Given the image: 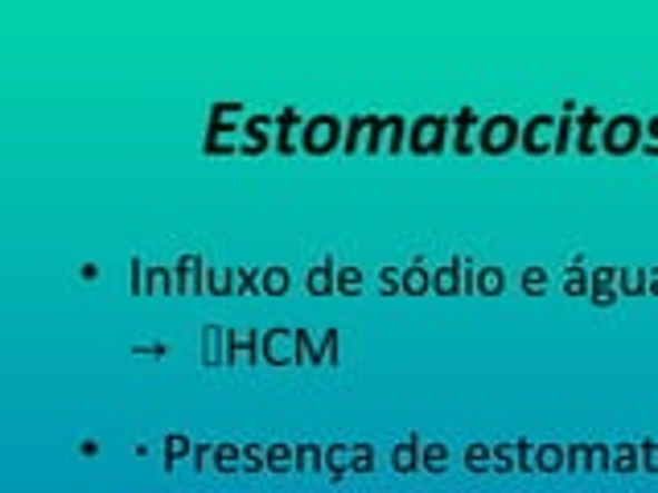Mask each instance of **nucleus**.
<instances>
[{"instance_id": "obj_1", "label": "nucleus", "mask_w": 658, "mask_h": 493, "mask_svg": "<svg viewBox=\"0 0 658 493\" xmlns=\"http://www.w3.org/2000/svg\"><path fill=\"white\" fill-rule=\"evenodd\" d=\"M519 140H523V124L514 120L511 111H498L478 128V152H485V157H507L519 148Z\"/></svg>"}, {"instance_id": "obj_2", "label": "nucleus", "mask_w": 658, "mask_h": 493, "mask_svg": "<svg viewBox=\"0 0 658 493\" xmlns=\"http://www.w3.org/2000/svg\"><path fill=\"white\" fill-rule=\"evenodd\" d=\"M642 124L638 116L621 111V116H609L601 128V152L609 157H630V152H642Z\"/></svg>"}, {"instance_id": "obj_3", "label": "nucleus", "mask_w": 658, "mask_h": 493, "mask_svg": "<svg viewBox=\"0 0 658 493\" xmlns=\"http://www.w3.org/2000/svg\"><path fill=\"white\" fill-rule=\"evenodd\" d=\"M342 140H346V124L337 120V116H330V111H322V116H310V120H305L301 152H310V157H330V152L342 148Z\"/></svg>"}, {"instance_id": "obj_4", "label": "nucleus", "mask_w": 658, "mask_h": 493, "mask_svg": "<svg viewBox=\"0 0 658 493\" xmlns=\"http://www.w3.org/2000/svg\"><path fill=\"white\" fill-rule=\"evenodd\" d=\"M444 148H449V116H420L412 120L407 128V152H416V157H441Z\"/></svg>"}, {"instance_id": "obj_5", "label": "nucleus", "mask_w": 658, "mask_h": 493, "mask_svg": "<svg viewBox=\"0 0 658 493\" xmlns=\"http://www.w3.org/2000/svg\"><path fill=\"white\" fill-rule=\"evenodd\" d=\"M310 342L301 329H268L264 334V362L272 366H293V362H310Z\"/></svg>"}, {"instance_id": "obj_6", "label": "nucleus", "mask_w": 658, "mask_h": 493, "mask_svg": "<svg viewBox=\"0 0 658 493\" xmlns=\"http://www.w3.org/2000/svg\"><path fill=\"white\" fill-rule=\"evenodd\" d=\"M556 136H560V116L539 111V116H531V120L523 124L519 148H523L527 157H548V152H556Z\"/></svg>"}, {"instance_id": "obj_7", "label": "nucleus", "mask_w": 658, "mask_h": 493, "mask_svg": "<svg viewBox=\"0 0 658 493\" xmlns=\"http://www.w3.org/2000/svg\"><path fill=\"white\" fill-rule=\"evenodd\" d=\"M407 128H412V124L403 120V116H379L366 152H391V157H395L400 148H407Z\"/></svg>"}, {"instance_id": "obj_8", "label": "nucleus", "mask_w": 658, "mask_h": 493, "mask_svg": "<svg viewBox=\"0 0 658 493\" xmlns=\"http://www.w3.org/2000/svg\"><path fill=\"white\" fill-rule=\"evenodd\" d=\"M478 128H482L478 111H473V107H461L458 116L449 120V148H453L458 157H470L473 148H478Z\"/></svg>"}, {"instance_id": "obj_9", "label": "nucleus", "mask_w": 658, "mask_h": 493, "mask_svg": "<svg viewBox=\"0 0 658 493\" xmlns=\"http://www.w3.org/2000/svg\"><path fill=\"white\" fill-rule=\"evenodd\" d=\"M601 128H605L601 111H597V107L580 103V111H577V140H572V148H577L580 157H592V152H601Z\"/></svg>"}, {"instance_id": "obj_10", "label": "nucleus", "mask_w": 658, "mask_h": 493, "mask_svg": "<svg viewBox=\"0 0 658 493\" xmlns=\"http://www.w3.org/2000/svg\"><path fill=\"white\" fill-rule=\"evenodd\" d=\"M243 140L239 152H247V157H259L264 148H276V120L272 116H247V124H243Z\"/></svg>"}, {"instance_id": "obj_11", "label": "nucleus", "mask_w": 658, "mask_h": 493, "mask_svg": "<svg viewBox=\"0 0 658 493\" xmlns=\"http://www.w3.org/2000/svg\"><path fill=\"white\" fill-rule=\"evenodd\" d=\"M618 272L621 267H609V264H601V267H592L589 272V300L592 305H601V308H609V305H618Z\"/></svg>"}, {"instance_id": "obj_12", "label": "nucleus", "mask_w": 658, "mask_h": 493, "mask_svg": "<svg viewBox=\"0 0 658 493\" xmlns=\"http://www.w3.org/2000/svg\"><path fill=\"white\" fill-rule=\"evenodd\" d=\"M301 132H305V120H301V111H296V107H284L281 116H276V152L293 157Z\"/></svg>"}, {"instance_id": "obj_13", "label": "nucleus", "mask_w": 658, "mask_h": 493, "mask_svg": "<svg viewBox=\"0 0 658 493\" xmlns=\"http://www.w3.org/2000/svg\"><path fill=\"white\" fill-rule=\"evenodd\" d=\"M461 288H465V267H461V259H449V264H441L432 272V293L436 296H461Z\"/></svg>"}, {"instance_id": "obj_14", "label": "nucleus", "mask_w": 658, "mask_h": 493, "mask_svg": "<svg viewBox=\"0 0 658 493\" xmlns=\"http://www.w3.org/2000/svg\"><path fill=\"white\" fill-rule=\"evenodd\" d=\"M375 120H379V116H354V120L346 124V140H342V152H346V157H359V152L371 145Z\"/></svg>"}, {"instance_id": "obj_15", "label": "nucleus", "mask_w": 658, "mask_h": 493, "mask_svg": "<svg viewBox=\"0 0 658 493\" xmlns=\"http://www.w3.org/2000/svg\"><path fill=\"white\" fill-rule=\"evenodd\" d=\"M305 288H310L313 296H334L337 293V267L330 264V259L313 264L310 272H305Z\"/></svg>"}, {"instance_id": "obj_16", "label": "nucleus", "mask_w": 658, "mask_h": 493, "mask_svg": "<svg viewBox=\"0 0 658 493\" xmlns=\"http://www.w3.org/2000/svg\"><path fill=\"white\" fill-rule=\"evenodd\" d=\"M473 293L478 296H502L507 293V272L498 264H482L478 276H473Z\"/></svg>"}, {"instance_id": "obj_17", "label": "nucleus", "mask_w": 658, "mask_h": 493, "mask_svg": "<svg viewBox=\"0 0 658 493\" xmlns=\"http://www.w3.org/2000/svg\"><path fill=\"white\" fill-rule=\"evenodd\" d=\"M432 288V272L420 259H412V264L403 267V293L407 296H429Z\"/></svg>"}, {"instance_id": "obj_18", "label": "nucleus", "mask_w": 658, "mask_h": 493, "mask_svg": "<svg viewBox=\"0 0 658 493\" xmlns=\"http://www.w3.org/2000/svg\"><path fill=\"white\" fill-rule=\"evenodd\" d=\"M391 469L395 473H416L420 469V441L412 436V441H403L395 453H391Z\"/></svg>"}, {"instance_id": "obj_19", "label": "nucleus", "mask_w": 658, "mask_h": 493, "mask_svg": "<svg viewBox=\"0 0 658 493\" xmlns=\"http://www.w3.org/2000/svg\"><path fill=\"white\" fill-rule=\"evenodd\" d=\"M288 284H293V276H288V267H281V264L264 267V276H259V288H264V296H284V293H288Z\"/></svg>"}, {"instance_id": "obj_20", "label": "nucleus", "mask_w": 658, "mask_h": 493, "mask_svg": "<svg viewBox=\"0 0 658 493\" xmlns=\"http://www.w3.org/2000/svg\"><path fill=\"white\" fill-rule=\"evenodd\" d=\"M618 293L621 296H646V267H621Z\"/></svg>"}, {"instance_id": "obj_21", "label": "nucleus", "mask_w": 658, "mask_h": 493, "mask_svg": "<svg viewBox=\"0 0 658 493\" xmlns=\"http://www.w3.org/2000/svg\"><path fill=\"white\" fill-rule=\"evenodd\" d=\"M420 469H429V473H444L449 469V448L441 441H429L420 448Z\"/></svg>"}, {"instance_id": "obj_22", "label": "nucleus", "mask_w": 658, "mask_h": 493, "mask_svg": "<svg viewBox=\"0 0 658 493\" xmlns=\"http://www.w3.org/2000/svg\"><path fill=\"white\" fill-rule=\"evenodd\" d=\"M325 473H330V477H346L350 473V444H330V448H325Z\"/></svg>"}, {"instance_id": "obj_23", "label": "nucleus", "mask_w": 658, "mask_h": 493, "mask_svg": "<svg viewBox=\"0 0 658 493\" xmlns=\"http://www.w3.org/2000/svg\"><path fill=\"white\" fill-rule=\"evenodd\" d=\"M363 293V267L342 264L337 267V296H359Z\"/></svg>"}, {"instance_id": "obj_24", "label": "nucleus", "mask_w": 658, "mask_h": 493, "mask_svg": "<svg viewBox=\"0 0 658 493\" xmlns=\"http://www.w3.org/2000/svg\"><path fill=\"white\" fill-rule=\"evenodd\" d=\"M536 469H543V473H560V469H568V453L564 448H556V444H543V448H536Z\"/></svg>"}, {"instance_id": "obj_25", "label": "nucleus", "mask_w": 658, "mask_h": 493, "mask_svg": "<svg viewBox=\"0 0 658 493\" xmlns=\"http://www.w3.org/2000/svg\"><path fill=\"white\" fill-rule=\"evenodd\" d=\"M465 469L470 473H490L494 469V448L490 444H470L465 448Z\"/></svg>"}, {"instance_id": "obj_26", "label": "nucleus", "mask_w": 658, "mask_h": 493, "mask_svg": "<svg viewBox=\"0 0 658 493\" xmlns=\"http://www.w3.org/2000/svg\"><path fill=\"white\" fill-rule=\"evenodd\" d=\"M375 469V448L371 444H350V473H371Z\"/></svg>"}, {"instance_id": "obj_27", "label": "nucleus", "mask_w": 658, "mask_h": 493, "mask_svg": "<svg viewBox=\"0 0 658 493\" xmlns=\"http://www.w3.org/2000/svg\"><path fill=\"white\" fill-rule=\"evenodd\" d=\"M264 461H268L272 473H288V469L296 465V453H293V448H288V444H272L268 456H264Z\"/></svg>"}, {"instance_id": "obj_28", "label": "nucleus", "mask_w": 658, "mask_h": 493, "mask_svg": "<svg viewBox=\"0 0 658 493\" xmlns=\"http://www.w3.org/2000/svg\"><path fill=\"white\" fill-rule=\"evenodd\" d=\"M564 293L568 296H589V272L580 264L568 267V276H564Z\"/></svg>"}, {"instance_id": "obj_29", "label": "nucleus", "mask_w": 658, "mask_h": 493, "mask_svg": "<svg viewBox=\"0 0 658 493\" xmlns=\"http://www.w3.org/2000/svg\"><path fill=\"white\" fill-rule=\"evenodd\" d=\"M543 288H548V272H543L539 264H531L523 272V293L527 296H543Z\"/></svg>"}, {"instance_id": "obj_30", "label": "nucleus", "mask_w": 658, "mask_h": 493, "mask_svg": "<svg viewBox=\"0 0 658 493\" xmlns=\"http://www.w3.org/2000/svg\"><path fill=\"white\" fill-rule=\"evenodd\" d=\"M215 465L223 469V473H230V469H239V456H243V448H235V444H215Z\"/></svg>"}, {"instance_id": "obj_31", "label": "nucleus", "mask_w": 658, "mask_h": 493, "mask_svg": "<svg viewBox=\"0 0 658 493\" xmlns=\"http://www.w3.org/2000/svg\"><path fill=\"white\" fill-rule=\"evenodd\" d=\"M642 152L646 157H658V116L642 124Z\"/></svg>"}, {"instance_id": "obj_32", "label": "nucleus", "mask_w": 658, "mask_h": 493, "mask_svg": "<svg viewBox=\"0 0 658 493\" xmlns=\"http://www.w3.org/2000/svg\"><path fill=\"white\" fill-rule=\"evenodd\" d=\"M613 469H618V473H634V469H638V448H634V444L618 448V453H613Z\"/></svg>"}, {"instance_id": "obj_33", "label": "nucleus", "mask_w": 658, "mask_h": 493, "mask_svg": "<svg viewBox=\"0 0 658 493\" xmlns=\"http://www.w3.org/2000/svg\"><path fill=\"white\" fill-rule=\"evenodd\" d=\"M514 444H494V473H511L514 469Z\"/></svg>"}, {"instance_id": "obj_34", "label": "nucleus", "mask_w": 658, "mask_h": 493, "mask_svg": "<svg viewBox=\"0 0 658 493\" xmlns=\"http://www.w3.org/2000/svg\"><path fill=\"white\" fill-rule=\"evenodd\" d=\"M379 280H383V293L387 296L403 293V272H395V267H383V272H379Z\"/></svg>"}, {"instance_id": "obj_35", "label": "nucleus", "mask_w": 658, "mask_h": 493, "mask_svg": "<svg viewBox=\"0 0 658 493\" xmlns=\"http://www.w3.org/2000/svg\"><path fill=\"white\" fill-rule=\"evenodd\" d=\"M317 456H325V453H317L313 444H301V448H296V469H313L317 465Z\"/></svg>"}, {"instance_id": "obj_36", "label": "nucleus", "mask_w": 658, "mask_h": 493, "mask_svg": "<svg viewBox=\"0 0 658 493\" xmlns=\"http://www.w3.org/2000/svg\"><path fill=\"white\" fill-rule=\"evenodd\" d=\"M243 456H247V469H268V461H259V456L268 453H259V448H243Z\"/></svg>"}, {"instance_id": "obj_37", "label": "nucleus", "mask_w": 658, "mask_h": 493, "mask_svg": "<svg viewBox=\"0 0 658 493\" xmlns=\"http://www.w3.org/2000/svg\"><path fill=\"white\" fill-rule=\"evenodd\" d=\"M177 453H186V441H181V436H174V441H169V453H165V465H174V456Z\"/></svg>"}, {"instance_id": "obj_38", "label": "nucleus", "mask_w": 658, "mask_h": 493, "mask_svg": "<svg viewBox=\"0 0 658 493\" xmlns=\"http://www.w3.org/2000/svg\"><path fill=\"white\" fill-rule=\"evenodd\" d=\"M646 296H658V267H646Z\"/></svg>"}]
</instances>
